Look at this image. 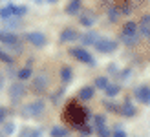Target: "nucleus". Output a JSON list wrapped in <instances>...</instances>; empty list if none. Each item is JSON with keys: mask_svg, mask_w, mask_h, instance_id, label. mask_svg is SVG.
I'll return each mask as SVG.
<instances>
[{"mask_svg": "<svg viewBox=\"0 0 150 137\" xmlns=\"http://www.w3.org/2000/svg\"><path fill=\"white\" fill-rule=\"evenodd\" d=\"M68 135V130H64L62 126H53L51 128V137H66Z\"/></svg>", "mask_w": 150, "mask_h": 137, "instance_id": "4be33fe9", "label": "nucleus"}, {"mask_svg": "<svg viewBox=\"0 0 150 137\" xmlns=\"http://www.w3.org/2000/svg\"><path fill=\"white\" fill-rule=\"evenodd\" d=\"M0 42H4L7 46H13V44H17V35H15L13 31H7V29H4V31H0Z\"/></svg>", "mask_w": 150, "mask_h": 137, "instance_id": "f8f14e48", "label": "nucleus"}, {"mask_svg": "<svg viewBox=\"0 0 150 137\" xmlns=\"http://www.w3.org/2000/svg\"><path fill=\"white\" fill-rule=\"evenodd\" d=\"M44 110H46V104H44L42 99H37V101L26 104L24 108H22V115L24 117H39L44 113Z\"/></svg>", "mask_w": 150, "mask_h": 137, "instance_id": "f03ea898", "label": "nucleus"}, {"mask_svg": "<svg viewBox=\"0 0 150 137\" xmlns=\"http://www.w3.org/2000/svg\"><path fill=\"white\" fill-rule=\"evenodd\" d=\"M137 26H139V35L141 37H150V15H145Z\"/></svg>", "mask_w": 150, "mask_h": 137, "instance_id": "9b49d317", "label": "nucleus"}, {"mask_svg": "<svg viewBox=\"0 0 150 137\" xmlns=\"http://www.w3.org/2000/svg\"><path fill=\"white\" fill-rule=\"evenodd\" d=\"M119 91H121V86H119V84H108V88H106V95H108V97H115Z\"/></svg>", "mask_w": 150, "mask_h": 137, "instance_id": "5701e85b", "label": "nucleus"}, {"mask_svg": "<svg viewBox=\"0 0 150 137\" xmlns=\"http://www.w3.org/2000/svg\"><path fill=\"white\" fill-rule=\"evenodd\" d=\"M0 60H2V62H6V64H11V62H13V57H11L4 48H0Z\"/></svg>", "mask_w": 150, "mask_h": 137, "instance_id": "393cba45", "label": "nucleus"}, {"mask_svg": "<svg viewBox=\"0 0 150 137\" xmlns=\"http://www.w3.org/2000/svg\"><path fill=\"white\" fill-rule=\"evenodd\" d=\"M108 84H110V82H108L106 77H97V79H95V86H97V88H101V90H106Z\"/></svg>", "mask_w": 150, "mask_h": 137, "instance_id": "a878e982", "label": "nucleus"}, {"mask_svg": "<svg viewBox=\"0 0 150 137\" xmlns=\"http://www.w3.org/2000/svg\"><path fill=\"white\" fill-rule=\"evenodd\" d=\"M108 71H110V73H117V66H115V64L108 66Z\"/></svg>", "mask_w": 150, "mask_h": 137, "instance_id": "4c0bfd02", "label": "nucleus"}, {"mask_svg": "<svg viewBox=\"0 0 150 137\" xmlns=\"http://www.w3.org/2000/svg\"><path fill=\"white\" fill-rule=\"evenodd\" d=\"M4 84H6V77H4V73L0 71V90L4 88Z\"/></svg>", "mask_w": 150, "mask_h": 137, "instance_id": "e433bc0d", "label": "nucleus"}, {"mask_svg": "<svg viewBox=\"0 0 150 137\" xmlns=\"http://www.w3.org/2000/svg\"><path fill=\"white\" fill-rule=\"evenodd\" d=\"M0 17H2L4 20H7V18H13V17H15V6H13V4H9V6H4L2 9H0Z\"/></svg>", "mask_w": 150, "mask_h": 137, "instance_id": "f3484780", "label": "nucleus"}, {"mask_svg": "<svg viewBox=\"0 0 150 137\" xmlns=\"http://www.w3.org/2000/svg\"><path fill=\"white\" fill-rule=\"evenodd\" d=\"M95 49L99 53H112L117 49V42L112 39H99L95 42Z\"/></svg>", "mask_w": 150, "mask_h": 137, "instance_id": "7ed1b4c3", "label": "nucleus"}, {"mask_svg": "<svg viewBox=\"0 0 150 137\" xmlns=\"http://www.w3.org/2000/svg\"><path fill=\"white\" fill-rule=\"evenodd\" d=\"M24 93H26V88H24L22 82H13V84L9 86V99L13 102L20 101V99L24 97Z\"/></svg>", "mask_w": 150, "mask_h": 137, "instance_id": "0eeeda50", "label": "nucleus"}, {"mask_svg": "<svg viewBox=\"0 0 150 137\" xmlns=\"http://www.w3.org/2000/svg\"><path fill=\"white\" fill-rule=\"evenodd\" d=\"M68 113H66V119H68V123L70 124H73V126H77V128H81L82 124H84V119H86V110H82V108H79V104H75V102H71L70 106H68V110H66Z\"/></svg>", "mask_w": 150, "mask_h": 137, "instance_id": "f257e3e1", "label": "nucleus"}, {"mask_svg": "<svg viewBox=\"0 0 150 137\" xmlns=\"http://www.w3.org/2000/svg\"><path fill=\"white\" fill-rule=\"evenodd\" d=\"M93 123H95V128H103V126H106V119H104V115H97L93 119Z\"/></svg>", "mask_w": 150, "mask_h": 137, "instance_id": "2f4dec72", "label": "nucleus"}, {"mask_svg": "<svg viewBox=\"0 0 150 137\" xmlns=\"http://www.w3.org/2000/svg\"><path fill=\"white\" fill-rule=\"evenodd\" d=\"M26 40H28L29 44L37 46V48H42V46H46V42H48L46 35L40 33V31H29V33L26 35Z\"/></svg>", "mask_w": 150, "mask_h": 137, "instance_id": "20e7f679", "label": "nucleus"}, {"mask_svg": "<svg viewBox=\"0 0 150 137\" xmlns=\"http://www.w3.org/2000/svg\"><path fill=\"white\" fill-rule=\"evenodd\" d=\"M82 9V2L81 0H70L68 6H66V13L68 15H77Z\"/></svg>", "mask_w": 150, "mask_h": 137, "instance_id": "ddd939ff", "label": "nucleus"}, {"mask_svg": "<svg viewBox=\"0 0 150 137\" xmlns=\"http://www.w3.org/2000/svg\"><path fill=\"white\" fill-rule=\"evenodd\" d=\"M81 40H82L84 46H95V42L99 40V37H97L95 31H88V33H84V35L81 37Z\"/></svg>", "mask_w": 150, "mask_h": 137, "instance_id": "4468645a", "label": "nucleus"}, {"mask_svg": "<svg viewBox=\"0 0 150 137\" xmlns=\"http://www.w3.org/2000/svg\"><path fill=\"white\" fill-rule=\"evenodd\" d=\"M117 9H119V13H130L132 9H130V4L128 2H121V4H119V7H117Z\"/></svg>", "mask_w": 150, "mask_h": 137, "instance_id": "72a5a7b5", "label": "nucleus"}, {"mask_svg": "<svg viewBox=\"0 0 150 137\" xmlns=\"http://www.w3.org/2000/svg\"><path fill=\"white\" fill-rule=\"evenodd\" d=\"M50 86V77L46 73H39L37 77L33 79V90L37 93H42V91H46V88Z\"/></svg>", "mask_w": 150, "mask_h": 137, "instance_id": "39448f33", "label": "nucleus"}, {"mask_svg": "<svg viewBox=\"0 0 150 137\" xmlns=\"http://www.w3.org/2000/svg\"><path fill=\"white\" fill-rule=\"evenodd\" d=\"M79 97L82 99V101H90V99L93 97V88L92 86H82L79 90Z\"/></svg>", "mask_w": 150, "mask_h": 137, "instance_id": "a211bd4d", "label": "nucleus"}, {"mask_svg": "<svg viewBox=\"0 0 150 137\" xmlns=\"http://www.w3.org/2000/svg\"><path fill=\"white\" fill-rule=\"evenodd\" d=\"M136 99L141 104H150V86H139L136 90Z\"/></svg>", "mask_w": 150, "mask_h": 137, "instance_id": "1a4fd4ad", "label": "nucleus"}, {"mask_svg": "<svg viewBox=\"0 0 150 137\" xmlns=\"http://www.w3.org/2000/svg\"><path fill=\"white\" fill-rule=\"evenodd\" d=\"M112 137H126V132H123L121 128H115V130L112 132Z\"/></svg>", "mask_w": 150, "mask_h": 137, "instance_id": "f704fd0d", "label": "nucleus"}, {"mask_svg": "<svg viewBox=\"0 0 150 137\" xmlns=\"http://www.w3.org/2000/svg\"><path fill=\"white\" fill-rule=\"evenodd\" d=\"M139 33L137 35H121V40L126 44V46H134V44H137V40H139Z\"/></svg>", "mask_w": 150, "mask_h": 137, "instance_id": "aec40b11", "label": "nucleus"}, {"mask_svg": "<svg viewBox=\"0 0 150 137\" xmlns=\"http://www.w3.org/2000/svg\"><path fill=\"white\" fill-rule=\"evenodd\" d=\"M97 137H112V130H110L108 126L97 128Z\"/></svg>", "mask_w": 150, "mask_h": 137, "instance_id": "c85d7f7f", "label": "nucleus"}, {"mask_svg": "<svg viewBox=\"0 0 150 137\" xmlns=\"http://www.w3.org/2000/svg\"><path fill=\"white\" fill-rule=\"evenodd\" d=\"M26 13H28V7L26 6H15V17H17V18L24 17Z\"/></svg>", "mask_w": 150, "mask_h": 137, "instance_id": "c756f323", "label": "nucleus"}, {"mask_svg": "<svg viewBox=\"0 0 150 137\" xmlns=\"http://www.w3.org/2000/svg\"><path fill=\"white\" fill-rule=\"evenodd\" d=\"M70 53H71V55L79 60V62H84V64H93V62H95L93 57L90 55V53H88L84 48H73Z\"/></svg>", "mask_w": 150, "mask_h": 137, "instance_id": "423d86ee", "label": "nucleus"}, {"mask_svg": "<svg viewBox=\"0 0 150 137\" xmlns=\"http://www.w3.org/2000/svg\"><path fill=\"white\" fill-rule=\"evenodd\" d=\"M121 113H123L125 117H134V115H136V106H134L130 101H126L121 106Z\"/></svg>", "mask_w": 150, "mask_h": 137, "instance_id": "dca6fc26", "label": "nucleus"}, {"mask_svg": "<svg viewBox=\"0 0 150 137\" xmlns=\"http://www.w3.org/2000/svg\"><path fill=\"white\" fill-rule=\"evenodd\" d=\"M137 33H139V26L136 22H126L121 31V35H137Z\"/></svg>", "mask_w": 150, "mask_h": 137, "instance_id": "2eb2a0df", "label": "nucleus"}, {"mask_svg": "<svg viewBox=\"0 0 150 137\" xmlns=\"http://www.w3.org/2000/svg\"><path fill=\"white\" fill-rule=\"evenodd\" d=\"M77 39H81V37L73 28H64L61 31V42H71V40H77Z\"/></svg>", "mask_w": 150, "mask_h": 137, "instance_id": "9d476101", "label": "nucleus"}, {"mask_svg": "<svg viewBox=\"0 0 150 137\" xmlns=\"http://www.w3.org/2000/svg\"><path fill=\"white\" fill-rule=\"evenodd\" d=\"M119 15H121V13H119L117 7H110V9H108V18H110V20H117Z\"/></svg>", "mask_w": 150, "mask_h": 137, "instance_id": "7c9ffc66", "label": "nucleus"}, {"mask_svg": "<svg viewBox=\"0 0 150 137\" xmlns=\"http://www.w3.org/2000/svg\"><path fill=\"white\" fill-rule=\"evenodd\" d=\"M6 115H7V110L4 108V106H0V123L6 119Z\"/></svg>", "mask_w": 150, "mask_h": 137, "instance_id": "c9c22d12", "label": "nucleus"}, {"mask_svg": "<svg viewBox=\"0 0 150 137\" xmlns=\"http://www.w3.org/2000/svg\"><path fill=\"white\" fill-rule=\"evenodd\" d=\"M13 132H15V124H13V123H6V124L2 126V135H4V137L11 135Z\"/></svg>", "mask_w": 150, "mask_h": 137, "instance_id": "bb28decb", "label": "nucleus"}, {"mask_svg": "<svg viewBox=\"0 0 150 137\" xmlns=\"http://www.w3.org/2000/svg\"><path fill=\"white\" fill-rule=\"evenodd\" d=\"M71 77H73L71 68L70 66H64L62 70H61V79H62V82H64V84H68V82L71 81Z\"/></svg>", "mask_w": 150, "mask_h": 137, "instance_id": "6ab92c4d", "label": "nucleus"}, {"mask_svg": "<svg viewBox=\"0 0 150 137\" xmlns=\"http://www.w3.org/2000/svg\"><path fill=\"white\" fill-rule=\"evenodd\" d=\"M18 137H40V132L39 130H33V128H24Z\"/></svg>", "mask_w": 150, "mask_h": 137, "instance_id": "412c9836", "label": "nucleus"}, {"mask_svg": "<svg viewBox=\"0 0 150 137\" xmlns=\"http://www.w3.org/2000/svg\"><path fill=\"white\" fill-rule=\"evenodd\" d=\"M29 77H31V68H29V66L22 68V70L18 71V79H20V81H28Z\"/></svg>", "mask_w": 150, "mask_h": 137, "instance_id": "b1692460", "label": "nucleus"}, {"mask_svg": "<svg viewBox=\"0 0 150 137\" xmlns=\"http://www.w3.org/2000/svg\"><path fill=\"white\" fill-rule=\"evenodd\" d=\"M15 28H18V18H17V17L7 18V20H6V29L9 31V29H15Z\"/></svg>", "mask_w": 150, "mask_h": 137, "instance_id": "cd10ccee", "label": "nucleus"}, {"mask_svg": "<svg viewBox=\"0 0 150 137\" xmlns=\"http://www.w3.org/2000/svg\"><path fill=\"white\" fill-rule=\"evenodd\" d=\"M104 106H106V110L114 112V113H121V108H119L117 104H114V102H104Z\"/></svg>", "mask_w": 150, "mask_h": 137, "instance_id": "473e14b6", "label": "nucleus"}, {"mask_svg": "<svg viewBox=\"0 0 150 137\" xmlns=\"http://www.w3.org/2000/svg\"><path fill=\"white\" fill-rule=\"evenodd\" d=\"M48 2H57V0H48Z\"/></svg>", "mask_w": 150, "mask_h": 137, "instance_id": "58836bf2", "label": "nucleus"}, {"mask_svg": "<svg viewBox=\"0 0 150 137\" xmlns=\"http://www.w3.org/2000/svg\"><path fill=\"white\" fill-rule=\"evenodd\" d=\"M79 20H81V24L84 26V28H92V26L95 24V22H97V15H95L93 11L86 9V11H82V13H81Z\"/></svg>", "mask_w": 150, "mask_h": 137, "instance_id": "6e6552de", "label": "nucleus"}]
</instances>
